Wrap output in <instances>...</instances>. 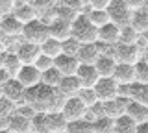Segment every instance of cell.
<instances>
[{"mask_svg":"<svg viewBox=\"0 0 148 133\" xmlns=\"http://www.w3.org/2000/svg\"><path fill=\"white\" fill-rule=\"evenodd\" d=\"M65 102L63 96H59L56 93V89L45 85H35L32 89H26V96H24V104L30 105L35 113H52V111H59L61 105Z\"/></svg>","mask_w":148,"mask_h":133,"instance_id":"cell-1","label":"cell"},{"mask_svg":"<svg viewBox=\"0 0 148 133\" xmlns=\"http://www.w3.org/2000/svg\"><path fill=\"white\" fill-rule=\"evenodd\" d=\"M71 37L80 44L96 43V28L87 20L85 15H76V19L71 22Z\"/></svg>","mask_w":148,"mask_h":133,"instance_id":"cell-2","label":"cell"},{"mask_svg":"<svg viewBox=\"0 0 148 133\" xmlns=\"http://www.w3.org/2000/svg\"><path fill=\"white\" fill-rule=\"evenodd\" d=\"M46 39H48V24H46L45 20L35 19V20H30V22H26V24H22L21 41L39 46Z\"/></svg>","mask_w":148,"mask_h":133,"instance_id":"cell-3","label":"cell"},{"mask_svg":"<svg viewBox=\"0 0 148 133\" xmlns=\"http://www.w3.org/2000/svg\"><path fill=\"white\" fill-rule=\"evenodd\" d=\"M132 8L128 6L124 0H111L109 6L106 8V13H108V19L111 24H115L117 28H124V26H130V19H132Z\"/></svg>","mask_w":148,"mask_h":133,"instance_id":"cell-4","label":"cell"},{"mask_svg":"<svg viewBox=\"0 0 148 133\" xmlns=\"http://www.w3.org/2000/svg\"><path fill=\"white\" fill-rule=\"evenodd\" d=\"M145 54L139 50L135 44H115L113 50V59L115 63H124V65H135Z\"/></svg>","mask_w":148,"mask_h":133,"instance_id":"cell-5","label":"cell"},{"mask_svg":"<svg viewBox=\"0 0 148 133\" xmlns=\"http://www.w3.org/2000/svg\"><path fill=\"white\" fill-rule=\"evenodd\" d=\"M59 113L63 115V118H65L67 122H74V120H80V118L85 117L87 107L76 98V96H72V98H67V100L63 102L61 109H59Z\"/></svg>","mask_w":148,"mask_h":133,"instance_id":"cell-6","label":"cell"},{"mask_svg":"<svg viewBox=\"0 0 148 133\" xmlns=\"http://www.w3.org/2000/svg\"><path fill=\"white\" fill-rule=\"evenodd\" d=\"M117 89L119 83L113 80V78H100L98 81L95 83L92 91H95L98 102H109V100L117 98Z\"/></svg>","mask_w":148,"mask_h":133,"instance_id":"cell-7","label":"cell"},{"mask_svg":"<svg viewBox=\"0 0 148 133\" xmlns=\"http://www.w3.org/2000/svg\"><path fill=\"white\" fill-rule=\"evenodd\" d=\"M24 96H26V89L18 83L17 80H8L6 83L2 85V98H6L9 104H13L17 107V105L24 104Z\"/></svg>","mask_w":148,"mask_h":133,"instance_id":"cell-8","label":"cell"},{"mask_svg":"<svg viewBox=\"0 0 148 133\" xmlns=\"http://www.w3.org/2000/svg\"><path fill=\"white\" fill-rule=\"evenodd\" d=\"M13 80H17L24 89H32V87L41 83V72L34 65H24V67H21V70L17 72V76Z\"/></svg>","mask_w":148,"mask_h":133,"instance_id":"cell-9","label":"cell"},{"mask_svg":"<svg viewBox=\"0 0 148 133\" xmlns=\"http://www.w3.org/2000/svg\"><path fill=\"white\" fill-rule=\"evenodd\" d=\"M15 56L17 59L21 61V65H34L35 59L41 56V50L37 44H32V43H24V41H21L18 43V46L15 50Z\"/></svg>","mask_w":148,"mask_h":133,"instance_id":"cell-10","label":"cell"},{"mask_svg":"<svg viewBox=\"0 0 148 133\" xmlns=\"http://www.w3.org/2000/svg\"><path fill=\"white\" fill-rule=\"evenodd\" d=\"M48 37L59 41V43L67 41L71 37V22L61 20V19H54L52 17L48 20Z\"/></svg>","mask_w":148,"mask_h":133,"instance_id":"cell-11","label":"cell"},{"mask_svg":"<svg viewBox=\"0 0 148 133\" xmlns=\"http://www.w3.org/2000/svg\"><path fill=\"white\" fill-rule=\"evenodd\" d=\"M74 76H76V80H78V83H80L82 89H92L95 83L100 80L98 72L95 70L92 65H80Z\"/></svg>","mask_w":148,"mask_h":133,"instance_id":"cell-12","label":"cell"},{"mask_svg":"<svg viewBox=\"0 0 148 133\" xmlns=\"http://www.w3.org/2000/svg\"><path fill=\"white\" fill-rule=\"evenodd\" d=\"M80 67L78 59L74 56H65V54H59L58 57L54 59V68L59 72L61 76H74Z\"/></svg>","mask_w":148,"mask_h":133,"instance_id":"cell-13","label":"cell"},{"mask_svg":"<svg viewBox=\"0 0 148 133\" xmlns=\"http://www.w3.org/2000/svg\"><path fill=\"white\" fill-rule=\"evenodd\" d=\"M124 115L130 117L135 124L148 122V105L139 104V102H133V100H128V102H126V107H124Z\"/></svg>","mask_w":148,"mask_h":133,"instance_id":"cell-14","label":"cell"},{"mask_svg":"<svg viewBox=\"0 0 148 133\" xmlns=\"http://www.w3.org/2000/svg\"><path fill=\"white\" fill-rule=\"evenodd\" d=\"M0 31L9 39H17V37H21L22 24L11 15V13H8V15L0 17Z\"/></svg>","mask_w":148,"mask_h":133,"instance_id":"cell-15","label":"cell"},{"mask_svg":"<svg viewBox=\"0 0 148 133\" xmlns=\"http://www.w3.org/2000/svg\"><path fill=\"white\" fill-rule=\"evenodd\" d=\"M80 89H82V87H80V83H78L76 76H63L61 81L58 83V87H56V93L67 100V98H72V96H76Z\"/></svg>","mask_w":148,"mask_h":133,"instance_id":"cell-16","label":"cell"},{"mask_svg":"<svg viewBox=\"0 0 148 133\" xmlns=\"http://www.w3.org/2000/svg\"><path fill=\"white\" fill-rule=\"evenodd\" d=\"M96 43H104V44H111V46H115V44L119 43V28L115 24H104L102 28L96 30Z\"/></svg>","mask_w":148,"mask_h":133,"instance_id":"cell-17","label":"cell"},{"mask_svg":"<svg viewBox=\"0 0 148 133\" xmlns=\"http://www.w3.org/2000/svg\"><path fill=\"white\" fill-rule=\"evenodd\" d=\"M130 26H132L133 31H137L139 35H146V31H148V11H146V8L132 11Z\"/></svg>","mask_w":148,"mask_h":133,"instance_id":"cell-18","label":"cell"},{"mask_svg":"<svg viewBox=\"0 0 148 133\" xmlns=\"http://www.w3.org/2000/svg\"><path fill=\"white\" fill-rule=\"evenodd\" d=\"M9 133H32V124L30 118H24L17 113H11L8 118V128Z\"/></svg>","mask_w":148,"mask_h":133,"instance_id":"cell-19","label":"cell"},{"mask_svg":"<svg viewBox=\"0 0 148 133\" xmlns=\"http://www.w3.org/2000/svg\"><path fill=\"white\" fill-rule=\"evenodd\" d=\"M98 56L100 54H98V48H96V43H91V44H80L76 59L80 65H95Z\"/></svg>","mask_w":148,"mask_h":133,"instance_id":"cell-20","label":"cell"},{"mask_svg":"<svg viewBox=\"0 0 148 133\" xmlns=\"http://www.w3.org/2000/svg\"><path fill=\"white\" fill-rule=\"evenodd\" d=\"M11 15L15 17V19L21 22V24H26V22H30V20L39 19V15H37L35 8L32 6V4H15V8H13Z\"/></svg>","mask_w":148,"mask_h":133,"instance_id":"cell-21","label":"cell"},{"mask_svg":"<svg viewBox=\"0 0 148 133\" xmlns=\"http://www.w3.org/2000/svg\"><path fill=\"white\" fill-rule=\"evenodd\" d=\"M113 80L119 85H130L135 81V72H133V65H124V63H117L113 72Z\"/></svg>","mask_w":148,"mask_h":133,"instance_id":"cell-22","label":"cell"},{"mask_svg":"<svg viewBox=\"0 0 148 133\" xmlns=\"http://www.w3.org/2000/svg\"><path fill=\"white\" fill-rule=\"evenodd\" d=\"M126 98H115L109 100V102H102V107H104V115L109 118H119L120 115H124V107H126Z\"/></svg>","mask_w":148,"mask_h":133,"instance_id":"cell-23","label":"cell"},{"mask_svg":"<svg viewBox=\"0 0 148 133\" xmlns=\"http://www.w3.org/2000/svg\"><path fill=\"white\" fill-rule=\"evenodd\" d=\"M95 70L98 72L100 78H113V72H115V67H117V63H115L113 57H106V56H98V59L95 61Z\"/></svg>","mask_w":148,"mask_h":133,"instance_id":"cell-24","label":"cell"},{"mask_svg":"<svg viewBox=\"0 0 148 133\" xmlns=\"http://www.w3.org/2000/svg\"><path fill=\"white\" fill-rule=\"evenodd\" d=\"M128 100H133V102L148 105V85L146 83H137V81L130 83V87H128Z\"/></svg>","mask_w":148,"mask_h":133,"instance_id":"cell-25","label":"cell"},{"mask_svg":"<svg viewBox=\"0 0 148 133\" xmlns=\"http://www.w3.org/2000/svg\"><path fill=\"white\" fill-rule=\"evenodd\" d=\"M46 120H48V131L50 133H65L67 120L63 118V115L59 113V111L46 113Z\"/></svg>","mask_w":148,"mask_h":133,"instance_id":"cell-26","label":"cell"},{"mask_svg":"<svg viewBox=\"0 0 148 133\" xmlns=\"http://www.w3.org/2000/svg\"><path fill=\"white\" fill-rule=\"evenodd\" d=\"M92 133H115V120L109 117H98L91 122Z\"/></svg>","mask_w":148,"mask_h":133,"instance_id":"cell-27","label":"cell"},{"mask_svg":"<svg viewBox=\"0 0 148 133\" xmlns=\"http://www.w3.org/2000/svg\"><path fill=\"white\" fill-rule=\"evenodd\" d=\"M39 50H41V56H46V57H50V59H56L59 54H61V43L48 37L45 43L39 44Z\"/></svg>","mask_w":148,"mask_h":133,"instance_id":"cell-28","label":"cell"},{"mask_svg":"<svg viewBox=\"0 0 148 133\" xmlns=\"http://www.w3.org/2000/svg\"><path fill=\"white\" fill-rule=\"evenodd\" d=\"M4 68V70L8 72V76L9 78H15L17 76V72L21 70V61L17 59L15 54H6V57H4V61H2V65H0Z\"/></svg>","mask_w":148,"mask_h":133,"instance_id":"cell-29","label":"cell"},{"mask_svg":"<svg viewBox=\"0 0 148 133\" xmlns=\"http://www.w3.org/2000/svg\"><path fill=\"white\" fill-rule=\"evenodd\" d=\"M137 124L126 115H120L119 118H115V133H135Z\"/></svg>","mask_w":148,"mask_h":133,"instance_id":"cell-30","label":"cell"},{"mask_svg":"<svg viewBox=\"0 0 148 133\" xmlns=\"http://www.w3.org/2000/svg\"><path fill=\"white\" fill-rule=\"evenodd\" d=\"M61 78H63V76L52 67V68H48L46 72H43V74H41V85L50 87V89H56V87H58V83L61 81Z\"/></svg>","mask_w":148,"mask_h":133,"instance_id":"cell-31","label":"cell"},{"mask_svg":"<svg viewBox=\"0 0 148 133\" xmlns=\"http://www.w3.org/2000/svg\"><path fill=\"white\" fill-rule=\"evenodd\" d=\"M30 124H32V133H50L46 113H35L34 118L30 120Z\"/></svg>","mask_w":148,"mask_h":133,"instance_id":"cell-32","label":"cell"},{"mask_svg":"<svg viewBox=\"0 0 148 133\" xmlns=\"http://www.w3.org/2000/svg\"><path fill=\"white\" fill-rule=\"evenodd\" d=\"M65 133H92L91 122L85 120V118H80V120H74V122H67Z\"/></svg>","mask_w":148,"mask_h":133,"instance_id":"cell-33","label":"cell"},{"mask_svg":"<svg viewBox=\"0 0 148 133\" xmlns=\"http://www.w3.org/2000/svg\"><path fill=\"white\" fill-rule=\"evenodd\" d=\"M139 39V33L133 31L132 26H124L119 28V43L117 44H135Z\"/></svg>","mask_w":148,"mask_h":133,"instance_id":"cell-34","label":"cell"},{"mask_svg":"<svg viewBox=\"0 0 148 133\" xmlns=\"http://www.w3.org/2000/svg\"><path fill=\"white\" fill-rule=\"evenodd\" d=\"M133 72H135V81L137 83H146L148 85V63L145 57H141L133 65Z\"/></svg>","mask_w":148,"mask_h":133,"instance_id":"cell-35","label":"cell"},{"mask_svg":"<svg viewBox=\"0 0 148 133\" xmlns=\"http://www.w3.org/2000/svg\"><path fill=\"white\" fill-rule=\"evenodd\" d=\"M13 111H15V105L9 104L6 98H0V130L8 128V118Z\"/></svg>","mask_w":148,"mask_h":133,"instance_id":"cell-36","label":"cell"},{"mask_svg":"<svg viewBox=\"0 0 148 133\" xmlns=\"http://www.w3.org/2000/svg\"><path fill=\"white\" fill-rule=\"evenodd\" d=\"M85 17H87V20H89V22H91L92 26H95L96 30H98V28H102L104 24H108V22H109V19H108V13H106V10H104V11H96V10H91V11L87 13Z\"/></svg>","mask_w":148,"mask_h":133,"instance_id":"cell-37","label":"cell"},{"mask_svg":"<svg viewBox=\"0 0 148 133\" xmlns=\"http://www.w3.org/2000/svg\"><path fill=\"white\" fill-rule=\"evenodd\" d=\"M76 98L80 100L87 109L92 107V105L98 102V98H96V94H95V91H92V89H80V91H78V94H76Z\"/></svg>","mask_w":148,"mask_h":133,"instance_id":"cell-38","label":"cell"},{"mask_svg":"<svg viewBox=\"0 0 148 133\" xmlns=\"http://www.w3.org/2000/svg\"><path fill=\"white\" fill-rule=\"evenodd\" d=\"M78 50H80V43L74 41L72 37H69L67 41L61 43V54H65V56H74V57H76Z\"/></svg>","mask_w":148,"mask_h":133,"instance_id":"cell-39","label":"cell"},{"mask_svg":"<svg viewBox=\"0 0 148 133\" xmlns=\"http://www.w3.org/2000/svg\"><path fill=\"white\" fill-rule=\"evenodd\" d=\"M34 67L41 72V74H43V72H46L48 68H52V67H54V59H50V57H46V56H39V57L35 59Z\"/></svg>","mask_w":148,"mask_h":133,"instance_id":"cell-40","label":"cell"},{"mask_svg":"<svg viewBox=\"0 0 148 133\" xmlns=\"http://www.w3.org/2000/svg\"><path fill=\"white\" fill-rule=\"evenodd\" d=\"M85 2L87 8H91V10H96V11H104L106 8L109 6L111 0H83Z\"/></svg>","mask_w":148,"mask_h":133,"instance_id":"cell-41","label":"cell"},{"mask_svg":"<svg viewBox=\"0 0 148 133\" xmlns=\"http://www.w3.org/2000/svg\"><path fill=\"white\" fill-rule=\"evenodd\" d=\"M15 8V0H0V15H8Z\"/></svg>","mask_w":148,"mask_h":133,"instance_id":"cell-42","label":"cell"},{"mask_svg":"<svg viewBox=\"0 0 148 133\" xmlns=\"http://www.w3.org/2000/svg\"><path fill=\"white\" fill-rule=\"evenodd\" d=\"M132 10H141V8H146V0H124Z\"/></svg>","mask_w":148,"mask_h":133,"instance_id":"cell-43","label":"cell"},{"mask_svg":"<svg viewBox=\"0 0 148 133\" xmlns=\"http://www.w3.org/2000/svg\"><path fill=\"white\" fill-rule=\"evenodd\" d=\"M8 80H11V78H9V76H8V72H6V70H4V68H2V67H0V87H2L4 83H6V81H8Z\"/></svg>","mask_w":148,"mask_h":133,"instance_id":"cell-44","label":"cell"},{"mask_svg":"<svg viewBox=\"0 0 148 133\" xmlns=\"http://www.w3.org/2000/svg\"><path fill=\"white\" fill-rule=\"evenodd\" d=\"M135 133H148V122L137 124V128H135Z\"/></svg>","mask_w":148,"mask_h":133,"instance_id":"cell-45","label":"cell"},{"mask_svg":"<svg viewBox=\"0 0 148 133\" xmlns=\"http://www.w3.org/2000/svg\"><path fill=\"white\" fill-rule=\"evenodd\" d=\"M4 41H6V35L0 31V50H2V44H4Z\"/></svg>","mask_w":148,"mask_h":133,"instance_id":"cell-46","label":"cell"},{"mask_svg":"<svg viewBox=\"0 0 148 133\" xmlns=\"http://www.w3.org/2000/svg\"><path fill=\"white\" fill-rule=\"evenodd\" d=\"M15 4H32V0H15Z\"/></svg>","mask_w":148,"mask_h":133,"instance_id":"cell-47","label":"cell"},{"mask_svg":"<svg viewBox=\"0 0 148 133\" xmlns=\"http://www.w3.org/2000/svg\"><path fill=\"white\" fill-rule=\"evenodd\" d=\"M0 133H9V131L8 130H0Z\"/></svg>","mask_w":148,"mask_h":133,"instance_id":"cell-48","label":"cell"},{"mask_svg":"<svg viewBox=\"0 0 148 133\" xmlns=\"http://www.w3.org/2000/svg\"><path fill=\"white\" fill-rule=\"evenodd\" d=\"M0 98H2V87H0Z\"/></svg>","mask_w":148,"mask_h":133,"instance_id":"cell-49","label":"cell"},{"mask_svg":"<svg viewBox=\"0 0 148 133\" xmlns=\"http://www.w3.org/2000/svg\"><path fill=\"white\" fill-rule=\"evenodd\" d=\"M0 17H2V15H0Z\"/></svg>","mask_w":148,"mask_h":133,"instance_id":"cell-50","label":"cell"}]
</instances>
